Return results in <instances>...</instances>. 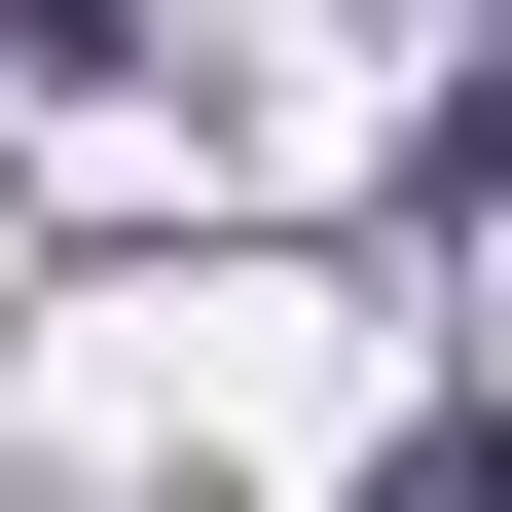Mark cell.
Wrapping results in <instances>:
<instances>
[{
  "label": "cell",
  "mask_w": 512,
  "mask_h": 512,
  "mask_svg": "<svg viewBox=\"0 0 512 512\" xmlns=\"http://www.w3.org/2000/svg\"><path fill=\"white\" fill-rule=\"evenodd\" d=\"M366 512H512V439H403V476H366Z\"/></svg>",
  "instance_id": "cell-2"
},
{
  "label": "cell",
  "mask_w": 512,
  "mask_h": 512,
  "mask_svg": "<svg viewBox=\"0 0 512 512\" xmlns=\"http://www.w3.org/2000/svg\"><path fill=\"white\" fill-rule=\"evenodd\" d=\"M476 183H512V37H476V110H439V220H476Z\"/></svg>",
  "instance_id": "cell-1"
}]
</instances>
